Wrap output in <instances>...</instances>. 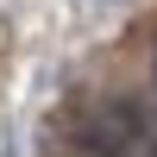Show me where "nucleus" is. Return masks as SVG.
I'll return each instance as SVG.
<instances>
[{
  "instance_id": "nucleus-1",
  "label": "nucleus",
  "mask_w": 157,
  "mask_h": 157,
  "mask_svg": "<svg viewBox=\"0 0 157 157\" xmlns=\"http://www.w3.org/2000/svg\"><path fill=\"white\" fill-rule=\"evenodd\" d=\"M151 157H157V151H151Z\"/></svg>"
}]
</instances>
